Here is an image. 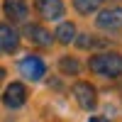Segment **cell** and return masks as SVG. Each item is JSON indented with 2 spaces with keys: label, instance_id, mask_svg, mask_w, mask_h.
Listing matches in <instances>:
<instances>
[{
  "label": "cell",
  "instance_id": "1",
  "mask_svg": "<svg viewBox=\"0 0 122 122\" xmlns=\"http://www.w3.org/2000/svg\"><path fill=\"white\" fill-rule=\"evenodd\" d=\"M88 66H90V71H93V73H98V76L117 78V76H122V54L110 51V54H98V56H90Z\"/></svg>",
  "mask_w": 122,
  "mask_h": 122
},
{
  "label": "cell",
  "instance_id": "2",
  "mask_svg": "<svg viewBox=\"0 0 122 122\" xmlns=\"http://www.w3.org/2000/svg\"><path fill=\"white\" fill-rule=\"evenodd\" d=\"M73 98L76 103L83 107V110H93L95 103H98V95H95V88L86 83V81H78V83H73Z\"/></svg>",
  "mask_w": 122,
  "mask_h": 122
},
{
  "label": "cell",
  "instance_id": "3",
  "mask_svg": "<svg viewBox=\"0 0 122 122\" xmlns=\"http://www.w3.org/2000/svg\"><path fill=\"white\" fill-rule=\"evenodd\" d=\"M20 71H22V76H27L29 81H39L44 76V71H46V66H44V61L39 59V56H25L22 61H20Z\"/></svg>",
  "mask_w": 122,
  "mask_h": 122
},
{
  "label": "cell",
  "instance_id": "4",
  "mask_svg": "<svg viewBox=\"0 0 122 122\" xmlns=\"http://www.w3.org/2000/svg\"><path fill=\"white\" fill-rule=\"evenodd\" d=\"M95 25L100 29H120L122 27V7H107L103 12H98Z\"/></svg>",
  "mask_w": 122,
  "mask_h": 122
},
{
  "label": "cell",
  "instance_id": "5",
  "mask_svg": "<svg viewBox=\"0 0 122 122\" xmlns=\"http://www.w3.org/2000/svg\"><path fill=\"white\" fill-rule=\"evenodd\" d=\"M25 100H27V88L22 86V83H10L7 88H5V93H3V103L7 105V107H22L25 105Z\"/></svg>",
  "mask_w": 122,
  "mask_h": 122
},
{
  "label": "cell",
  "instance_id": "6",
  "mask_svg": "<svg viewBox=\"0 0 122 122\" xmlns=\"http://www.w3.org/2000/svg\"><path fill=\"white\" fill-rule=\"evenodd\" d=\"M37 12L44 20H59L64 17V3L61 0H37Z\"/></svg>",
  "mask_w": 122,
  "mask_h": 122
},
{
  "label": "cell",
  "instance_id": "7",
  "mask_svg": "<svg viewBox=\"0 0 122 122\" xmlns=\"http://www.w3.org/2000/svg\"><path fill=\"white\" fill-rule=\"evenodd\" d=\"M17 42H20V34L15 32V27L0 22V54L3 51H15Z\"/></svg>",
  "mask_w": 122,
  "mask_h": 122
},
{
  "label": "cell",
  "instance_id": "8",
  "mask_svg": "<svg viewBox=\"0 0 122 122\" xmlns=\"http://www.w3.org/2000/svg\"><path fill=\"white\" fill-rule=\"evenodd\" d=\"M3 12H5V17L12 20V22H25L29 10L25 5V0H5L3 3Z\"/></svg>",
  "mask_w": 122,
  "mask_h": 122
},
{
  "label": "cell",
  "instance_id": "9",
  "mask_svg": "<svg viewBox=\"0 0 122 122\" xmlns=\"http://www.w3.org/2000/svg\"><path fill=\"white\" fill-rule=\"evenodd\" d=\"M25 37L32 44H37V46H51V42H54L51 34H49L44 27H39V25H27L25 27Z\"/></svg>",
  "mask_w": 122,
  "mask_h": 122
},
{
  "label": "cell",
  "instance_id": "10",
  "mask_svg": "<svg viewBox=\"0 0 122 122\" xmlns=\"http://www.w3.org/2000/svg\"><path fill=\"white\" fill-rule=\"evenodd\" d=\"M56 39L61 44H71L76 39V25L73 22H61L59 29H56Z\"/></svg>",
  "mask_w": 122,
  "mask_h": 122
},
{
  "label": "cell",
  "instance_id": "11",
  "mask_svg": "<svg viewBox=\"0 0 122 122\" xmlns=\"http://www.w3.org/2000/svg\"><path fill=\"white\" fill-rule=\"evenodd\" d=\"M100 3L103 0H73V5L78 12H83V15H90V12H95V10L100 7Z\"/></svg>",
  "mask_w": 122,
  "mask_h": 122
},
{
  "label": "cell",
  "instance_id": "12",
  "mask_svg": "<svg viewBox=\"0 0 122 122\" xmlns=\"http://www.w3.org/2000/svg\"><path fill=\"white\" fill-rule=\"evenodd\" d=\"M59 68L64 71V73H73V76H76L78 68H81V64H78L76 59H71V56H64V59L59 61Z\"/></svg>",
  "mask_w": 122,
  "mask_h": 122
},
{
  "label": "cell",
  "instance_id": "13",
  "mask_svg": "<svg viewBox=\"0 0 122 122\" xmlns=\"http://www.w3.org/2000/svg\"><path fill=\"white\" fill-rule=\"evenodd\" d=\"M90 122H105V120H100V117H90Z\"/></svg>",
  "mask_w": 122,
  "mask_h": 122
},
{
  "label": "cell",
  "instance_id": "14",
  "mask_svg": "<svg viewBox=\"0 0 122 122\" xmlns=\"http://www.w3.org/2000/svg\"><path fill=\"white\" fill-rule=\"evenodd\" d=\"M3 76H5V68H0V81H3Z\"/></svg>",
  "mask_w": 122,
  "mask_h": 122
}]
</instances>
